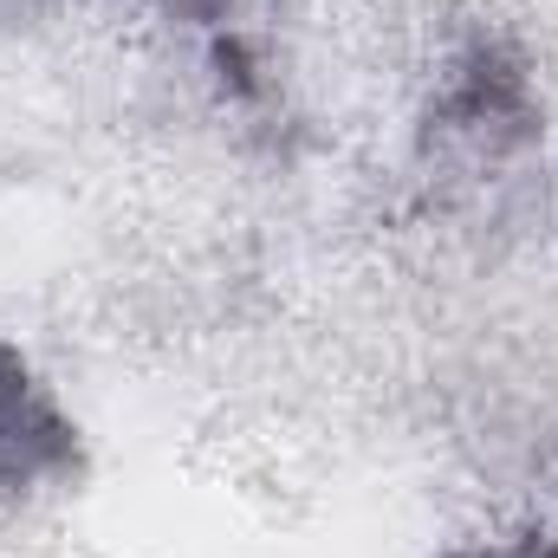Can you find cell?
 Here are the masks:
<instances>
[{
    "mask_svg": "<svg viewBox=\"0 0 558 558\" xmlns=\"http://www.w3.org/2000/svg\"><path fill=\"white\" fill-rule=\"evenodd\" d=\"M461 558H558L553 539H520V546H500V553H461Z\"/></svg>",
    "mask_w": 558,
    "mask_h": 558,
    "instance_id": "cell-3",
    "label": "cell"
},
{
    "mask_svg": "<svg viewBox=\"0 0 558 558\" xmlns=\"http://www.w3.org/2000/svg\"><path fill=\"white\" fill-rule=\"evenodd\" d=\"M162 7H169V13H182V20H195V26H221L234 0H162Z\"/></svg>",
    "mask_w": 558,
    "mask_h": 558,
    "instance_id": "cell-2",
    "label": "cell"
},
{
    "mask_svg": "<svg viewBox=\"0 0 558 558\" xmlns=\"http://www.w3.org/2000/svg\"><path fill=\"white\" fill-rule=\"evenodd\" d=\"M85 448L59 397L39 384L26 351L0 338V494H39L78 481Z\"/></svg>",
    "mask_w": 558,
    "mask_h": 558,
    "instance_id": "cell-1",
    "label": "cell"
}]
</instances>
